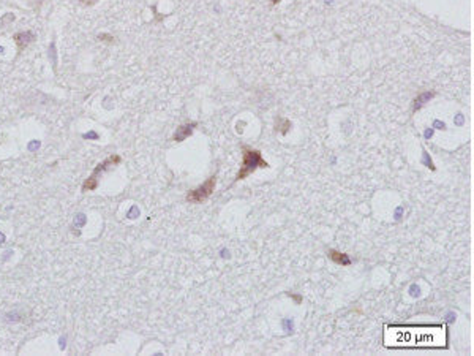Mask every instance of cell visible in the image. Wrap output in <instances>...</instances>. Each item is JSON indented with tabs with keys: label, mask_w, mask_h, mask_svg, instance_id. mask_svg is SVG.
Segmentation results:
<instances>
[{
	"label": "cell",
	"mask_w": 474,
	"mask_h": 356,
	"mask_svg": "<svg viewBox=\"0 0 474 356\" xmlns=\"http://www.w3.org/2000/svg\"><path fill=\"white\" fill-rule=\"evenodd\" d=\"M242 155H244V160H242V165H240V170L237 173L236 180L245 179L247 176H250L252 173H255L258 168H265V167H267V162L263 159L261 152L256 151V149L244 147Z\"/></svg>",
	"instance_id": "cell-1"
},
{
	"label": "cell",
	"mask_w": 474,
	"mask_h": 356,
	"mask_svg": "<svg viewBox=\"0 0 474 356\" xmlns=\"http://www.w3.org/2000/svg\"><path fill=\"white\" fill-rule=\"evenodd\" d=\"M215 184H217V180H215V176L213 178H209L203 185H199L198 188L191 190V192L187 195V200L190 203H203L206 201L207 198H209L213 190H215Z\"/></svg>",
	"instance_id": "cell-2"
},
{
	"label": "cell",
	"mask_w": 474,
	"mask_h": 356,
	"mask_svg": "<svg viewBox=\"0 0 474 356\" xmlns=\"http://www.w3.org/2000/svg\"><path fill=\"white\" fill-rule=\"evenodd\" d=\"M195 127H196V123H187V125L179 127L176 135H174V139H176V141H184V139H187L191 133H193Z\"/></svg>",
	"instance_id": "cell-3"
},
{
	"label": "cell",
	"mask_w": 474,
	"mask_h": 356,
	"mask_svg": "<svg viewBox=\"0 0 474 356\" xmlns=\"http://www.w3.org/2000/svg\"><path fill=\"white\" fill-rule=\"evenodd\" d=\"M329 258L337 264H342V266H348V264L351 263V260H349V256L346 253H340L337 250H330Z\"/></svg>",
	"instance_id": "cell-4"
},
{
	"label": "cell",
	"mask_w": 474,
	"mask_h": 356,
	"mask_svg": "<svg viewBox=\"0 0 474 356\" xmlns=\"http://www.w3.org/2000/svg\"><path fill=\"white\" fill-rule=\"evenodd\" d=\"M82 3H86V5H92V3H95L97 0H81Z\"/></svg>",
	"instance_id": "cell-5"
},
{
	"label": "cell",
	"mask_w": 474,
	"mask_h": 356,
	"mask_svg": "<svg viewBox=\"0 0 474 356\" xmlns=\"http://www.w3.org/2000/svg\"><path fill=\"white\" fill-rule=\"evenodd\" d=\"M278 2H281V0H270V3H272V5H277Z\"/></svg>",
	"instance_id": "cell-6"
}]
</instances>
